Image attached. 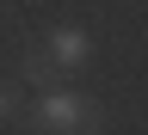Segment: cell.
<instances>
[{
  "label": "cell",
  "mask_w": 148,
  "mask_h": 135,
  "mask_svg": "<svg viewBox=\"0 0 148 135\" xmlns=\"http://www.w3.org/2000/svg\"><path fill=\"white\" fill-rule=\"evenodd\" d=\"M43 55H49L62 74H74V68H86V62H92V37H86L80 25H56V31L43 37Z\"/></svg>",
  "instance_id": "obj_2"
},
{
  "label": "cell",
  "mask_w": 148,
  "mask_h": 135,
  "mask_svg": "<svg viewBox=\"0 0 148 135\" xmlns=\"http://www.w3.org/2000/svg\"><path fill=\"white\" fill-rule=\"evenodd\" d=\"M25 80H31L37 92H43V86H62V68H56L49 55H43V43H37V49L25 55Z\"/></svg>",
  "instance_id": "obj_3"
},
{
  "label": "cell",
  "mask_w": 148,
  "mask_h": 135,
  "mask_svg": "<svg viewBox=\"0 0 148 135\" xmlns=\"http://www.w3.org/2000/svg\"><path fill=\"white\" fill-rule=\"evenodd\" d=\"M31 129L37 135H105V111L99 98H86L74 86H43L31 98Z\"/></svg>",
  "instance_id": "obj_1"
},
{
  "label": "cell",
  "mask_w": 148,
  "mask_h": 135,
  "mask_svg": "<svg viewBox=\"0 0 148 135\" xmlns=\"http://www.w3.org/2000/svg\"><path fill=\"white\" fill-rule=\"evenodd\" d=\"M12 117H18V86L0 80V123H12Z\"/></svg>",
  "instance_id": "obj_4"
}]
</instances>
